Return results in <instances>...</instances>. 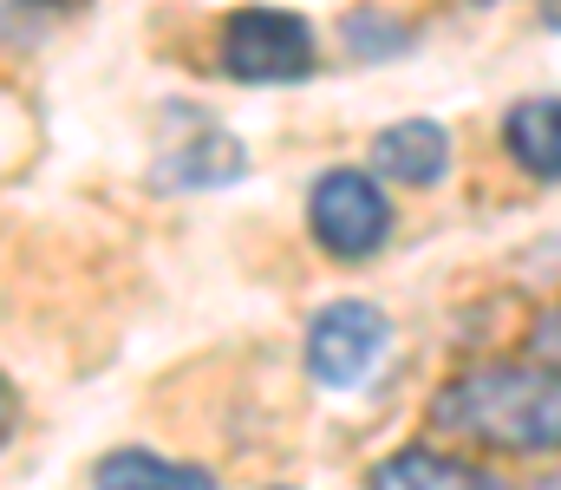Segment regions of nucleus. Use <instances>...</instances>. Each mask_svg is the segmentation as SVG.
I'll use <instances>...</instances> for the list:
<instances>
[{"label": "nucleus", "mask_w": 561, "mask_h": 490, "mask_svg": "<svg viewBox=\"0 0 561 490\" xmlns=\"http://www.w3.org/2000/svg\"><path fill=\"white\" fill-rule=\"evenodd\" d=\"M431 425L450 432V438L490 445V452H516V458L556 452L561 438L556 373L549 366L542 373L536 366H477V373H463L437 392Z\"/></svg>", "instance_id": "obj_1"}, {"label": "nucleus", "mask_w": 561, "mask_h": 490, "mask_svg": "<svg viewBox=\"0 0 561 490\" xmlns=\"http://www.w3.org/2000/svg\"><path fill=\"white\" fill-rule=\"evenodd\" d=\"M313 59V26L287 7H242L222 20V72L236 86H294Z\"/></svg>", "instance_id": "obj_2"}, {"label": "nucleus", "mask_w": 561, "mask_h": 490, "mask_svg": "<svg viewBox=\"0 0 561 490\" xmlns=\"http://www.w3.org/2000/svg\"><path fill=\"white\" fill-rule=\"evenodd\" d=\"M307 223H313V242L340 262H366L386 249L392 236V203L379 190V176L366 170H327L307 196Z\"/></svg>", "instance_id": "obj_3"}, {"label": "nucleus", "mask_w": 561, "mask_h": 490, "mask_svg": "<svg viewBox=\"0 0 561 490\" xmlns=\"http://www.w3.org/2000/svg\"><path fill=\"white\" fill-rule=\"evenodd\" d=\"M386 346H392V321L373 301H333L307 327V373L320 386L346 392V386L373 379V366L386 360Z\"/></svg>", "instance_id": "obj_4"}, {"label": "nucleus", "mask_w": 561, "mask_h": 490, "mask_svg": "<svg viewBox=\"0 0 561 490\" xmlns=\"http://www.w3.org/2000/svg\"><path fill=\"white\" fill-rule=\"evenodd\" d=\"M249 170L242 138H229L222 125H203L196 138H176L163 158L150 163V190L163 196H203V190H229Z\"/></svg>", "instance_id": "obj_5"}, {"label": "nucleus", "mask_w": 561, "mask_h": 490, "mask_svg": "<svg viewBox=\"0 0 561 490\" xmlns=\"http://www.w3.org/2000/svg\"><path fill=\"white\" fill-rule=\"evenodd\" d=\"M373 170L386 183H412V190H431L444 183L450 170V132L431 125V118H405V125H386L373 138Z\"/></svg>", "instance_id": "obj_6"}, {"label": "nucleus", "mask_w": 561, "mask_h": 490, "mask_svg": "<svg viewBox=\"0 0 561 490\" xmlns=\"http://www.w3.org/2000/svg\"><path fill=\"white\" fill-rule=\"evenodd\" d=\"M503 145H510V158L523 163L536 183H556L561 176V105H556V92L523 99V105L503 118Z\"/></svg>", "instance_id": "obj_7"}, {"label": "nucleus", "mask_w": 561, "mask_h": 490, "mask_svg": "<svg viewBox=\"0 0 561 490\" xmlns=\"http://www.w3.org/2000/svg\"><path fill=\"white\" fill-rule=\"evenodd\" d=\"M366 490H503L483 465H463V458H444V452H392L379 471H373V485Z\"/></svg>", "instance_id": "obj_8"}, {"label": "nucleus", "mask_w": 561, "mask_h": 490, "mask_svg": "<svg viewBox=\"0 0 561 490\" xmlns=\"http://www.w3.org/2000/svg\"><path fill=\"white\" fill-rule=\"evenodd\" d=\"M92 485L99 490H216V478H209L203 465H170V458H157V452L125 445V452H105V458L92 465Z\"/></svg>", "instance_id": "obj_9"}, {"label": "nucleus", "mask_w": 561, "mask_h": 490, "mask_svg": "<svg viewBox=\"0 0 561 490\" xmlns=\"http://www.w3.org/2000/svg\"><path fill=\"white\" fill-rule=\"evenodd\" d=\"M340 33H346V53H353V59H399V53L412 46L405 20L386 13V7H359V13H346Z\"/></svg>", "instance_id": "obj_10"}, {"label": "nucleus", "mask_w": 561, "mask_h": 490, "mask_svg": "<svg viewBox=\"0 0 561 490\" xmlns=\"http://www.w3.org/2000/svg\"><path fill=\"white\" fill-rule=\"evenodd\" d=\"M13 425H20V399H13V379L0 373V445L13 438Z\"/></svg>", "instance_id": "obj_11"}, {"label": "nucleus", "mask_w": 561, "mask_h": 490, "mask_svg": "<svg viewBox=\"0 0 561 490\" xmlns=\"http://www.w3.org/2000/svg\"><path fill=\"white\" fill-rule=\"evenodd\" d=\"M280 490H287V485H280Z\"/></svg>", "instance_id": "obj_12"}]
</instances>
